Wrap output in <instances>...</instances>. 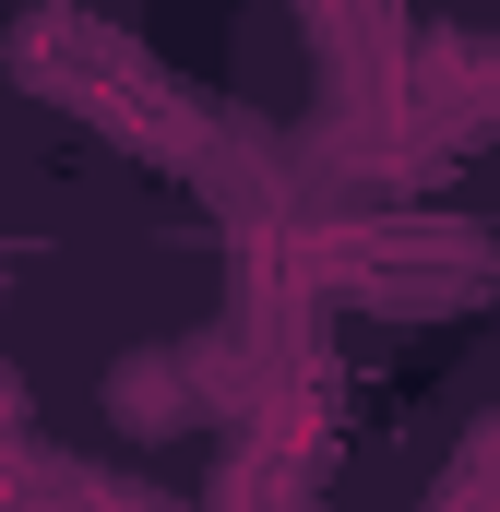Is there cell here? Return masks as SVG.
<instances>
[{"mask_svg":"<svg viewBox=\"0 0 500 512\" xmlns=\"http://www.w3.org/2000/svg\"><path fill=\"white\" fill-rule=\"evenodd\" d=\"M108 405H120V429L167 441V429H191V370H179V358H120Z\"/></svg>","mask_w":500,"mask_h":512,"instance_id":"6da1fadb","label":"cell"},{"mask_svg":"<svg viewBox=\"0 0 500 512\" xmlns=\"http://www.w3.org/2000/svg\"><path fill=\"white\" fill-rule=\"evenodd\" d=\"M12 417H24V405H12V382H0V429H12Z\"/></svg>","mask_w":500,"mask_h":512,"instance_id":"7a4b0ae2","label":"cell"}]
</instances>
